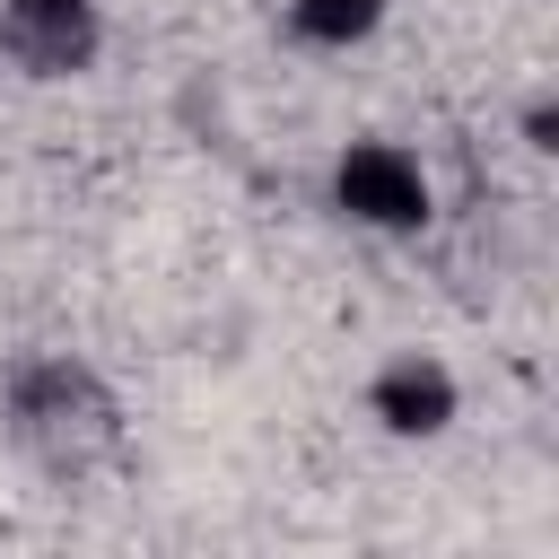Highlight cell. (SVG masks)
<instances>
[{"label":"cell","mask_w":559,"mask_h":559,"mask_svg":"<svg viewBox=\"0 0 559 559\" xmlns=\"http://www.w3.org/2000/svg\"><path fill=\"white\" fill-rule=\"evenodd\" d=\"M0 445L35 480L79 489V480H96V472L122 463L131 411H122L114 376L87 349H17L0 367Z\"/></svg>","instance_id":"cell-1"},{"label":"cell","mask_w":559,"mask_h":559,"mask_svg":"<svg viewBox=\"0 0 559 559\" xmlns=\"http://www.w3.org/2000/svg\"><path fill=\"white\" fill-rule=\"evenodd\" d=\"M323 210L332 227L367 236V245H419L445 218V183L437 157L402 131H349L323 148Z\"/></svg>","instance_id":"cell-2"},{"label":"cell","mask_w":559,"mask_h":559,"mask_svg":"<svg viewBox=\"0 0 559 559\" xmlns=\"http://www.w3.org/2000/svg\"><path fill=\"white\" fill-rule=\"evenodd\" d=\"M358 419L402 454H437L472 419V384L437 341H384L358 376Z\"/></svg>","instance_id":"cell-3"},{"label":"cell","mask_w":559,"mask_h":559,"mask_svg":"<svg viewBox=\"0 0 559 559\" xmlns=\"http://www.w3.org/2000/svg\"><path fill=\"white\" fill-rule=\"evenodd\" d=\"M0 52L35 87H79L114 52V0H0Z\"/></svg>","instance_id":"cell-4"},{"label":"cell","mask_w":559,"mask_h":559,"mask_svg":"<svg viewBox=\"0 0 559 559\" xmlns=\"http://www.w3.org/2000/svg\"><path fill=\"white\" fill-rule=\"evenodd\" d=\"M393 9L402 0H271V26L306 61H358L393 35Z\"/></svg>","instance_id":"cell-5"}]
</instances>
